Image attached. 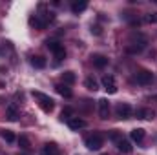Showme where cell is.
I'll use <instances>...</instances> for the list:
<instances>
[{
    "label": "cell",
    "mask_w": 157,
    "mask_h": 155,
    "mask_svg": "<svg viewBox=\"0 0 157 155\" xmlns=\"http://www.w3.org/2000/svg\"><path fill=\"white\" fill-rule=\"evenodd\" d=\"M31 95H33V99L39 102V106H40L42 112H46V113L53 112V108H55V100H53L49 95H46V93H42V91H31Z\"/></svg>",
    "instance_id": "obj_1"
},
{
    "label": "cell",
    "mask_w": 157,
    "mask_h": 155,
    "mask_svg": "<svg viewBox=\"0 0 157 155\" xmlns=\"http://www.w3.org/2000/svg\"><path fill=\"white\" fill-rule=\"evenodd\" d=\"M84 144H86L88 150L97 152V150H101V146L104 144V137H102V133H91V135H88V137L84 139Z\"/></svg>",
    "instance_id": "obj_2"
},
{
    "label": "cell",
    "mask_w": 157,
    "mask_h": 155,
    "mask_svg": "<svg viewBox=\"0 0 157 155\" xmlns=\"http://www.w3.org/2000/svg\"><path fill=\"white\" fill-rule=\"evenodd\" d=\"M46 46H48V49L49 51H53V55H55V59L57 60H64L66 59V49H64V46L60 44V42H57V40H46Z\"/></svg>",
    "instance_id": "obj_3"
},
{
    "label": "cell",
    "mask_w": 157,
    "mask_h": 155,
    "mask_svg": "<svg viewBox=\"0 0 157 155\" xmlns=\"http://www.w3.org/2000/svg\"><path fill=\"white\" fill-rule=\"evenodd\" d=\"M135 80H137V84H141V86H148V84H152V80H154V73L148 71V70H141V71H137Z\"/></svg>",
    "instance_id": "obj_4"
},
{
    "label": "cell",
    "mask_w": 157,
    "mask_h": 155,
    "mask_svg": "<svg viewBox=\"0 0 157 155\" xmlns=\"http://www.w3.org/2000/svg\"><path fill=\"white\" fill-rule=\"evenodd\" d=\"M115 113H117L119 119H130L132 113H133V110H132V106L128 102H119L117 108H115Z\"/></svg>",
    "instance_id": "obj_5"
},
{
    "label": "cell",
    "mask_w": 157,
    "mask_h": 155,
    "mask_svg": "<svg viewBox=\"0 0 157 155\" xmlns=\"http://www.w3.org/2000/svg\"><path fill=\"white\" fill-rule=\"evenodd\" d=\"M101 82H102V88H104L108 93H112V95L117 93V84H115V77H113V75H104Z\"/></svg>",
    "instance_id": "obj_6"
},
{
    "label": "cell",
    "mask_w": 157,
    "mask_h": 155,
    "mask_svg": "<svg viewBox=\"0 0 157 155\" xmlns=\"http://www.w3.org/2000/svg\"><path fill=\"white\" fill-rule=\"evenodd\" d=\"M144 46H146V39H141V40H132L128 46H126V51L128 53H132V55H135V53H141L143 49H144Z\"/></svg>",
    "instance_id": "obj_7"
},
{
    "label": "cell",
    "mask_w": 157,
    "mask_h": 155,
    "mask_svg": "<svg viewBox=\"0 0 157 155\" xmlns=\"http://www.w3.org/2000/svg\"><path fill=\"white\" fill-rule=\"evenodd\" d=\"M91 62H93L95 68L102 70V68L108 66V57L106 55H101V53H95V55H91Z\"/></svg>",
    "instance_id": "obj_8"
},
{
    "label": "cell",
    "mask_w": 157,
    "mask_h": 155,
    "mask_svg": "<svg viewBox=\"0 0 157 155\" xmlns=\"http://www.w3.org/2000/svg\"><path fill=\"white\" fill-rule=\"evenodd\" d=\"M66 122H68V126H70L71 130H82V128L86 126V120H84V119H80V117H77V115L70 117Z\"/></svg>",
    "instance_id": "obj_9"
},
{
    "label": "cell",
    "mask_w": 157,
    "mask_h": 155,
    "mask_svg": "<svg viewBox=\"0 0 157 155\" xmlns=\"http://www.w3.org/2000/svg\"><path fill=\"white\" fill-rule=\"evenodd\" d=\"M144 137H146V131H144L143 128H135V130L130 131V139H132L133 142H143Z\"/></svg>",
    "instance_id": "obj_10"
},
{
    "label": "cell",
    "mask_w": 157,
    "mask_h": 155,
    "mask_svg": "<svg viewBox=\"0 0 157 155\" xmlns=\"http://www.w3.org/2000/svg\"><path fill=\"white\" fill-rule=\"evenodd\" d=\"M99 113H101V119H108V113H110L108 99H99Z\"/></svg>",
    "instance_id": "obj_11"
},
{
    "label": "cell",
    "mask_w": 157,
    "mask_h": 155,
    "mask_svg": "<svg viewBox=\"0 0 157 155\" xmlns=\"http://www.w3.org/2000/svg\"><path fill=\"white\" fill-rule=\"evenodd\" d=\"M55 89H57V93H59V95H62V97H66V99H70V97L73 95L71 88H70L68 84H62V82H60V84H57V86H55Z\"/></svg>",
    "instance_id": "obj_12"
},
{
    "label": "cell",
    "mask_w": 157,
    "mask_h": 155,
    "mask_svg": "<svg viewBox=\"0 0 157 155\" xmlns=\"http://www.w3.org/2000/svg\"><path fill=\"white\" fill-rule=\"evenodd\" d=\"M86 7H88V2H86V0H73V2H71V11H73L75 15L82 13Z\"/></svg>",
    "instance_id": "obj_13"
},
{
    "label": "cell",
    "mask_w": 157,
    "mask_h": 155,
    "mask_svg": "<svg viewBox=\"0 0 157 155\" xmlns=\"http://www.w3.org/2000/svg\"><path fill=\"white\" fill-rule=\"evenodd\" d=\"M40 155H60V153H59V148H57V144H53V142H48V144H44V148H42Z\"/></svg>",
    "instance_id": "obj_14"
},
{
    "label": "cell",
    "mask_w": 157,
    "mask_h": 155,
    "mask_svg": "<svg viewBox=\"0 0 157 155\" xmlns=\"http://www.w3.org/2000/svg\"><path fill=\"white\" fill-rule=\"evenodd\" d=\"M6 117H7L9 120H17V119H18V108H17V104H9V106H7Z\"/></svg>",
    "instance_id": "obj_15"
},
{
    "label": "cell",
    "mask_w": 157,
    "mask_h": 155,
    "mask_svg": "<svg viewBox=\"0 0 157 155\" xmlns=\"http://www.w3.org/2000/svg\"><path fill=\"white\" fill-rule=\"evenodd\" d=\"M31 66H33V68H37V70L46 68V59H44V57H40V55H37V57H31Z\"/></svg>",
    "instance_id": "obj_16"
},
{
    "label": "cell",
    "mask_w": 157,
    "mask_h": 155,
    "mask_svg": "<svg viewBox=\"0 0 157 155\" xmlns=\"http://www.w3.org/2000/svg\"><path fill=\"white\" fill-rule=\"evenodd\" d=\"M0 137H2L6 142H15V141H17V137H15V133H13L11 130H0Z\"/></svg>",
    "instance_id": "obj_17"
},
{
    "label": "cell",
    "mask_w": 157,
    "mask_h": 155,
    "mask_svg": "<svg viewBox=\"0 0 157 155\" xmlns=\"http://www.w3.org/2000/svg\"><path fill=\"white\" fill-rule=\"evenodd\" d=\"M117 148H119V152H122V153H130V152H132V144H130L126 139H121V141H119Z\"/></svg>",
    "instance_id": "obj_18"
},
{
    "label": "cell",
    "mask_w": 157,
    "mask_h": 155,
    "mask_svg": "<svg viewBox=\"0 0 157 155\" xmlns=\"http://www.w3.org/2000/svg\"><path fill=\"white\" fill-rule=\"evenodd\" d=\"M135 115H137V119H154V112H150L148 108H139L135 112Z\"/></svg>",
    "instance_id": "obj_19"
},
{
    "label": "cell",
    "mask_w": 157,
    "mask_h": 155,
    "mask_svg": "<svg viewBox=\"0 0 157 155\" xmlns=\"http://www.w3.org/2000/svg\"><path fill=\"white\" fill-rule=\"evenodd\" d=\"M84 86H86L90 91H97V89H99V82H97L93 77H86V80H84Z\"/></svg>",
    "instance_id": "obj_20"
},
{
    "label": "cell",
    "mask_w": 157,
    "mask_h": 155,
    "mask_svg": "<svg viewBox=\"0 0 157 155\" xmlns=\"http://www.w3.org/2000/svg\"><path fill=\"white\" fill-rule=\"evenodd\" d=\"M75 80H77V77H75L73 71H64V73H62V84H68V86H70V84H73Z\"/></svg>",
    "instance_id": "obj_21"
},
{
    "label": "cell",
    "mask_w": 157,
    "mask_h": 155,
    "mask_svg": "<svg viewBox=\"0 0 157 155\" xmlns=\"http://www.w3.org/2000/svg\"><path fill=\"white\" fill-rule=\"evenodd\" d=\"M18 146H20L22 150H26V152H28V150L31 148V142H29V139H28L26 135H20V137H18Z\"/></svg>",
    "instance_id": "obj_22"
},
{
    "label": "cell",
    "mask_w": 157,
    "mask_h": 155,
    "mask_svg": "<svg viewBox=\"0 0 157 155\" xmlns=\"http://www.w3.org/2000/svg\"><path fill=\"white\" fill-rule=\"evenodd\" d=\"M29 24H31V26H35V28H37V29H44V28H46V24H44V22H42V20H40L39 17H37V15H35V17H31V18H29Z\"/></svg>",
    "instance_id": "obj_23"
},
{
    "label": "cell",
    "mask_w": 157,
    "mask_h": 155,
    "mask_svg": "<svg viewBox=\"0 0 157 155\" xmlns=\"http://www.w3.org/2000/svg\"><path fill=\"white\" fill-rule=\"evenodd\" d=\"M108 137H110V139H112L113 142H119V141L122 139V133H121L119 130H112V131L108 133Z\"/></svg>",
    "instance_id": "obj_24"
},
{
    "label": "cell",
    "mask_w": 157,
    "mask_h": 155,
    "mask_svg": "<svg viewBox=\"0 0 157 155\" xmlns=\"http://www.w3.org/2000/svg\"><path fill=\"white\" fill-rule=\"evenodd\" d=\"M144 20L150 22V24H157V13H150V15H146Z\"/></svg>",
    "instance_id": "obj_25"
},
{
    "label": "cell",
    "mask_w": 157,
    "mask_h": 155,
    "mask_svg": "<svg viewBox=\"0 0 157 155\" xmlns=\"http://www.w3.org/2000/svg\"><path fill=\"white\" fill-rule=\"evenodd\" d=\"M66 117V120L70 119V117H73V110L71 108H66V110H62V119Z\"/></svg>",
    "instance_id": "obj_26"
},
{
    "label": "cell",
    "mask_w": 157,
    "mask_h": 155,
    "mask_svg": "<svg viewBox=\"0 0 157 155\" xmlns=\"http://www.w3.org/2000/svg\"><path fill=\"white\" fill-rule=\"evenodd\" d=\"M91 33H93V35H101L102 31H101V28H99V26H91Z\"/></svg>",
    "instance_id": "obj_27"
},
{
    "label": "cell",
    "mask_w": 157,
    "mask_h": 155,
    "mask_svg": "<svg viewBox=\"0 0 157 155\" xmlns=\"http://www.w3.org/2000/svg\"><path fill=\"white\" fill-rule=\"evenodd\" d=\"M101 155H108V153H101Z\"/></svg>",
    "instance_id": "obj_28"
},
{
    "label": "cell",
    "mask_w": 157,
    "mask_h": 155,
    "mask_svg": "<svg viewBox=\"0 0 157 155\" xmlns=\"http://www.w3.org/2000/svg\"><path fill=\"white\" fill-rule=\"evenodd\" d=\"M18 155H26V153H18Z\"/></svg>",
    "instance_id": "obj_29"
}]
</instances>
